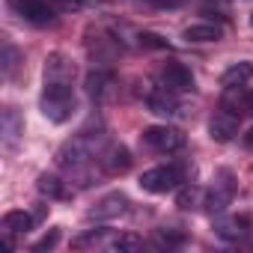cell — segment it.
<instances>
[{"label": "cell", "mask_w": 253, "mask_h": 253, "mask_svg": "<svg viewBox=\"0 0 253 253\" xmlns=\"http://www.w3.org/2000/svg\"><path fill=\"white\" fill-rule=\"evenodd\" d=\"M250 24H253V15H250Z\"/></svg>", "instance_id": "cell-28"}, {"label": "cell", "mask_w": 253, "mask_h": 253, "mask_svg": "<svg viewBox=\"0 0 253 253\" xmlns=\"http://www.w3.org/2000/svg\"><path fill=\"white\" fill-rule=\"evenodd\" d=\"M24 134V119L18 116L15 107H6L3 110V119H0V137H3V146L6 149H15L18 137Z\"/></svg>", "instance_id": "cell-11"}, {"label": "cell", "mask_w": 253, "mask_h": 253, "mask_svg": "<svg viewBox=\"0 0 253 253\" xmlns=\"http://www.w3.org/2000/svg\"><path fill=\"white\" fill-rule=\"evenodd\" d=\"M33 214H27V211H21V209H15V211H6L3 214V232H9V235H24V232H30L33 229Z\"/></svg>", "instance_id": "cell-17"}, {"label": "cell", "mask_w": 253, "mask_h": 253, "mask_svg": "<svg viewBox=\"0 0 253 253\" xmlns=\"http://www.w3.org/2000/svg\"><path fill=\"white\" fill-rule=\"evenodd\" d=\"M107 238V226H95V229H86V232H81V235H75L72 238V247L75 250H86V247H98L101 241Z\"/></svg>", "instance_id": "cell-18"}, {"label": "cell", "mask_w": 253, "mask_h": 253, "mask_svg": "<svg viewBox=\"0 0 253 253\" xmlns=\"http://www.w3.org/2000/svg\"><path fill=\"white\" fill-rule=\"evenodd\" d=\"M57 241H60V229H51V232H45L36 244H33V253H45V250H54L57 247Z\"/></svg>", "instance_id": "cell-22"}, {"label": "cell", "mask_w": 253, "mask_h": 253, "mask_svg": "<svg viewBox=\"0 0 253 253\" xmlns=\"http://www.w3.org/2000/svg\"><path fill=\"white\" fill-rule=\"evenodd\" d=\"M244 146H247V149H253V128L244 134Z\"/></svg>", "instance_id": "cell-26"}, {"label": "cell", "mask_w": 253, "mask_h": 253, "mask_svg": "<svg viewBox=\"0 0 253 253\" xmlns=\"http://www.w3.org/2000/svg\"><path fill=\"white\" fill-rule=\"evenodd\" d=\"M140 247H143V238L140 235H131V232H125L116 241H110V250L113 253H137Z\"/></svg>", "instance_id": "cell-20"}, {"label": "cell", "mask_w": 253, "mask_h": 253, "mask_svg": "<svg viewBox=\"0 0 253 253\" xmlns=\"http://www.w3.org/2000/svg\"><path fill=\"white\" fill-rule=\"evenodd\" d=\"M12 9L33 27H48L57 21V6L51 3V0H9Z\"/></svg>", "instance_id": "cell-5"}, {"label": "cell", "mask_w": 253, "mask_h": 253, "mask_svg": "<svg viewBox=\"0 0 253 253\" xmlns=\"http://www.w3.org/2000/svg\"><path fill=\"white\" fill-rule=\"evenodd\" d=\"M232 197H235V179H232V173L229 170H220L217 176H214V185L209 188V194H206V209L211 211V214H220L229 203H232Z\"/></svg>", "instance_id": "cell-6"}, {"label": "cell", "mask_w": 253, "mask_h": 253, "mask_svg": "<svg viewBox=\"0 0 253 253\" xmlns=\"http://www.w3.org/2000/svg\"><path fill=\"white\" fill-rule=\"evenodd\" d=\"M182 182H185V167L182 164H161V167H152L140 176V188L149 191V194L176 191V188H182Z\"/></svg>", "instance_id": "cell-2"}, {"label": "cell", "mask_w": 253, "mask_h": 253, "mask_svg": "<svg viewBox=\"0 0 253 253\" xmlns=\"http://www.w3.org/2000/svg\"><path fill=\"white\" fill-rule=\"evenodd\" d=\"M39 194H45L48 200H69L72 197L69 185L60 176H51V173H42L39 176Z\"/></svg>", "instance_id": "cell-16"}, {"label": "cell", "mask_w": 253, "mask_h": 253, "mask_svg": "<svg viewBox=\"0 0 253 253\" xmlns=\"http://www.w3.org/2000/svg\"><path fill=\"white\" fill-rule=\"evenodd\" d=\"M152 244L161 247V250H173V247H182L185 244V235L176 232V229H158L155 238H152Z\"/></svg>", "instance_id": "cell-19"}, {"label": "cell", "mask_w": 253, "mask_h": 253, "mask_svg": "<svg viewBox=\"0 0 253 253\" xmlns=\"http://www.w3.org/2000/svg\"><path fill=\"white\" fill-rule=\"evenodd\" d=\"M113 84H116V78H113L110 69H92V72L86 75V81H84V86H86V92H89L92 101H104V98L110 95Z\"/></svg>", "instance_id": "cell-10"}, {"label": "cell", "mask_w": 253, "mask_h": 253, "mask_svg": "<svg viewBox=\"0 0 253 253\" xmlns=\"http://www.w3.org/2000/svg\"><path fill=\"white\" fill-rule=\"evenodd\" d=\"M98 164L104 167V173L119 176V173H125V170L131 167V152L125 149L122 143H110V146H104V152L98 155Z\"/></svg>", "instance_id": "cell-8"}, {"label": "cell", "mask_w": 253, "mask_h": 253, "mask_svg": "<svg viewBox=\"0 0 253 253\" xmlns=\"http://www.w3.org/2000/svg\"><path fill=\"white\" fill-rule=\"evenodd\" d=\"M143 3L158 6V9H176V6H182V0H143Z\"/></svg>", "instance_id": "cell-25"}, {"label": "cell", "mask_w": 253, "mask_h": 253, "mask_svg": "<svg viewBox=\"0 0 253 253\" xmlns=\"http://www.w3.org/2000/svg\"><path fill=\"white\" fill-rule=\"evenodd\" d=\"M125 206H128L125 194H110V197H104V200L89 211V217H92V220H110V217H119V214L125 211Z\"/></svg>", "instance_id": "cell-13"}, {"label": "cell", "mask_w": 253, "mask_h": 253, "mask_svg": "<svg viewBox=\"0 0 253 253\" xmlns=\"http://www.w3.org/2000/svg\"><path fill=\"white\" fill-rule=\"evenodd\" d=\"M137 42H140V48H149V51H164L167 48V39L158 36V33H149V30H143L137 36Z\"/></svg>", "instance_id": "cell-21"}, {"label": "cell", "mask_w": 253, "mask_h": 253, "mask_svg": "<svg viewBox=\"0 0 253 253\" xmlns=\"http://www.w3.org/2000/svg\"><path fill=\"white\" fill-rule=\"evenodd\" d=\"M42 113L51 119V122H69L78 101H75V89H72V81H45V89H42Z\"/></svg>", "instance_id": "cell-1"}, {"label": "cell", "mask_w": 253, "mask_h": 253, "mask_svg": "<svg viewBox=\"0 0 253 253\" xmlns=\"http://www.w3.org/2000/svg\"><path fill=\"white\" fill-rule=\"evenodd\" d=\"M158 86H164L170 92H191L194 89V75L185 63H167L158 75Z\"/></svg>", "instance_id": "cell-7"}, {"label": "cell", "mask_w": 253, "mask_h": 253, "mask_svg": "<svg viewBox=\"0 0 253 253\" xmlns=\"http://www.w3.org/2000/svg\"><path fill=\"white\" fill-rule=\"evenodd\" d=\"M140 140L149 152H158V155H170L185 146V134L179 128H173V125H149L140 134Z\"/></svg>", "instance_id": "cell-3"}, {"label": "cell", "mask_w": 253, "mask_h": 253, "mask_svg": "<svg viewBox=\"0 0 253 253\" xmlns=\"http://www.w3.org/2000/svg\"><path fill=\"white\" fill-rule=\"evenodd\" d=\"M253 78V63L241 60V63H232L223 75H220V86L223 89H232V86H244L247 81Z\"/></svg>", "instance_id": "cell-15"}, {"label": "cell", "mask_w": 253, "mask_h": 253, "mask_svg": "<svg viewBox=\"0 0 253 253\" xmlns=\"http://www.w3.org/2000/svg\"><path fill=\"white\" fill-rule=\"evenodd\" d=\"M72 3H84V0H72Z\"/></svg>", "instance_id": "cell-27"}, {"label": "cell", "mask_w": 253, "mask_h": 253, "mask_svg": "<svg viewBox=\"0 0 253 253\" xmlns=\"http://www.w3.org/2000/svg\"><path fill=\"white\" fill-rule=\"evenodd\" d=\"M182 39L185 42H197V45L217 42V39H223V27H217V24H188L182 30Z\"/></svg>", "instance_id": "cell-14"}, {"label": "cell", "mask_w": 253, "mask_h": 253, "mask_svg": "<svg viewBox=\"0 0 253 253\" xmlns=\"http://www.w3.org/2000/svg\"><path fill=\"white\" fill-rule=\"evenodd\" d=\"M146 107L152 113H158V116H176L179 113V98H176V92L158 86V89H152L146 95Z\"/></svg>", "instance_id": "cell-12"}, {"label": "cell", "mask_w": 253, "mask_h": 253, "mask_svg": "<svg viewBox=\"0 0 253 253\" xmlns=\"http://www.w3.org/2000/svg\"><path fill=\"white\" fill-rule=\"evenodd\" d=\"M250 226H253L250 214H229V217H220L214 223V232L226 241H241L250 235Z\"/></svg>", "instance_id": "cell-9"}, {"label": "cell", "mask_w": 253, "mask_h": 253, "mask_svg": "<svg viewBox=\"0 0 253 253\" xmlns=\"http://www.w3.org/2000/svg\"><path fill=\"white\" fill-rule=\"evenodd\" d=\"M15 66H18V51H15L12 45H3V75H6V78H12Z\"/></svg>", "instance_id": "cell-24"}, {"label": "cell", "mask_w": 253, "mask_h": 253, "mask_svg": "<svg viewBox=\"0 0 253 253\" xmlns=\"http://www.w3.org/2000/svg\"><path fill=\"white\" fill-rule=\"evenodd\" d=\"M238 128H241V113L232 110V107H226V104H220V107L211 113V119H209V137H211L214 143H229V140H235Z\"/></svg>", "instance_id": "cell-4"}, {"label": "cell", "mask_w": 253, "mask_h": 253, "mask_svg": "<svg viewBox=\"0 0 253 253\" xmlns=\"http://www.w3.org/2000/svg\"><path fill=\"white\" fill-rule=\"evenodd\" d=\"M197 200H200V191H197V188H182L179 197H176V206H179V209H194Z\"/></svg>", "instance_id": "cell-23"}]
</instances>
